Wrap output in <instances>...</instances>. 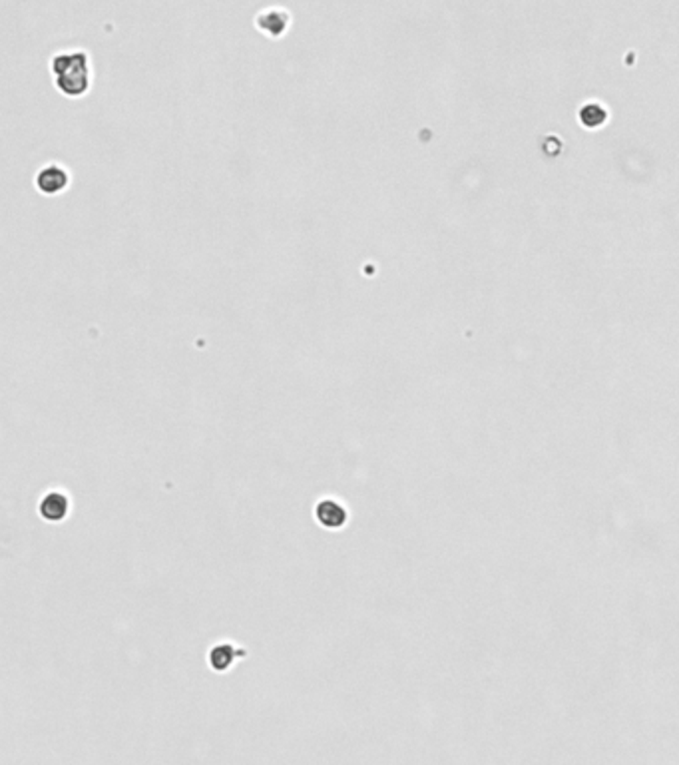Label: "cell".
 I'll list each match as a JSON object with an SVG mask.
<instances>
[{
    "label": "cell",
    "instance_id": "obj_1",
    "mask_svg": "<svg viewBox=\"0 0 679 765\" xmlns=\"http://www.w3.org/2000/svg\"><path fill=\"white\" fill-rule=\"evenodd\" d=\"M50 70L54 74V84L60 92L68 98L84 96L90 88V58L82 48H64L50 58Z\"/></svg>",
    "mask_w": 679,
    "mask_h": 765
},
{
    "label": "cell",
    "instance_id": "obj_2",
    "mask_svg": "<svg viewBox=\"0 0 679 765\" xmlns=\"http://www.w3.org/2000/svg\"><path fill=\"white\" fill-rule=\"evenodd\" d=\"M291 14L281 6H267L255 17V26L267 36H283L289 28Z\"/></svg>",
    "mask_w": 679,
    "mask_h": 765
},
{
    "label": "cell",
    "instance_id": "obj_3",
    "mask_svg": "<svg viewBox=\"0 0 679 765\" xmlns=\"http://www.w3.org/2000/svg\"><path fill=\"white\" fill-rule=\"evenodd\" d=\"M68 184H70V174L58 162H52V164L38 169L36 186L42 193H58V191L66 189Z\"/></svg>",
    "mask_w": 679,
    "mask_h": 765
},
{
    "label": "cell",
    "instance_id": "obj_4",
    "mask_svg": "<svg viewBox=\"0 0 679 765\" xmlns=\"http://www.w3.org/2000/svg\"><path fill=\"white\" fill-rule=\"evenodd\" d=\"M315 518H317V523L321 524L323 528L337 530V528H343L345 524L349 523V512L337 501L323 499L321 503L315 506Z\"/></svg>",
    "mask_w": 679,
    "mask_h": 765
},
{
    "label": "cell",
    "instance_id": "obj_5",
    "mask_svg": "<svg viewBox=\"0 0 679 765\" xmlns=\"http://www.w3.org/2000/svg\"><path fill=\"white\" fill-rule=\"evenodd\" d=\"M68 510H70V501L64 492H46L40 501V516L46 521V523H62L66 516H68Z\"/></svg>",
    "mask_w": 679,
    "mask_h": 765
},
{
    "label": "cell",
    "instance_id": "obj_6",
    "mask_svg": "<svg viewBox=\"0 0 679 765\" xmlns=\"http://www.w3.org/2000/svg\"><path fill=\"white\" fill-rule=\"evenodd\" d=\"M235 658H237V650L229 644H222V646H215L209 652V666L215 672H227V668L233 664Z\"/></svg>",
    "mask_w": 679,
    "mask_h": 765
},
{
    "label": "cell",
    "instance_id": "obj_7",
    "mask_svg": "<svg viewBox=\"0 0 679 765\" xmlns=\"http://www.w3.org/2000/svg\"><path fill=\"white\" fill-rule=\"evenodd\" d=\"M605 110L602 106H596V104H588L580 110V120L584 122L585 126H600L604 122Z\"/></svg>",
    "mask_w": 679,
    "mask_h": 765
}]
</instances>
